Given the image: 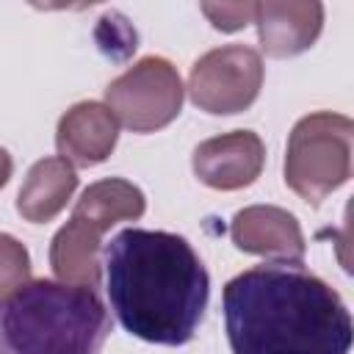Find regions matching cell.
<instances>
[{"label": "cell", "mask_w": 354, "mask_h": 354, "mask_svg": "<svg viewBox=\"0 0 354 354\" xmlns=\"http://www.w3.org/2000/svg\"><path fill=\"white\" fill-rule=\"evenodd\" d=\"M232 354H348L354 326L335 288L301 263H263L221 293Z\"/></svg>", "instance_id": "cell-1"}, {"label": "cell", "mask_w": 354, "mask_h": 354, "mask_svg": "<svg viewBox=\"0 0 354 354\" xmlns=\"http://www.w3.org/2000/svg\"><path fill=\"white\" fill-rule=\"evenodd\" d=\"M102 266L111 310L130 335L160 346H183L194 337L210 277L183 235L127 227L105 243Z\"/></svg>", "instance_id": "cell-2"}, {"label": "cell", "mask_w": 354, "mask_h": 354, "mask_svg": "<svg viewBox=\"0 0 354 354\" xmlns=\"http://www.w3.org/2000/svg\"><path fill=\"white\" fill-rule=\"evenodd\" d=\"M108 332L94 288L33 279L0 299V354H100Z\"/></svg>", "instance_id": "cell-3"}, {"label": "cell", "mask_w": 354, "mask_h": 354, "mask_svg": "<svg viewBox=\"0 0 354 354\" xmlns=\"http://www.w3.org/2000/svg\"><path fill=\"white\" fill-rule=\"evenodd\" d=\"M147 199L138 185L108 177L91 183L83 196L77 199L72 218L53 235L50 243V266L64 285L77 288H97L100 285V243L102 232L111 230L116 221L141 218Z\"/></svg>", "instance_id": "cell-4"}, {"label": "cell", "mask_w": 354, "mask_h": 354, "mask_svg": "<svg viewBox=\"0 0 354 354\" xmlns=\"http://www.w3.org/2000/svg\"><path fill=\"white\" fill-rule=\"evenodd\" d=\"M354 122L343 113L318 111L299 119L288 138L285 183L310 205H321L351 177Z\"/></svg>", "instance_id": "cell-5"}, {"label": "cell", "mask_w": 354, "mask_h": 354, "mask_svg": "<svg viewBox=\"0 0 354 354\" xmlns=\"http://www.w3.org/2000/svg\"><path fill=\"white\" fill-rule=\"evenodd\" d=\"M105 105L133 133H152L180 116L183 80L171 61L149 55L108 83Z\"/></svg>", "instance_id": "cell-6"}, {"label": "cell", "mask_w": 354, "mask_h": 354, "mask_svg": "<svg viewBox=\"0 0 354 354\" xmlns=\"http://www.w3.org/2000/svg\"><path fill=\"white\" fill-rule=\"evenodd\" d=\"M263 86V58L246 44L205 53L188 75V94L199 111L224 116L246 111Z\"/></svg>", "instance_id": "cell-7"}, {"label": "cell", "mask_w": 354, "mask_h": 354, "mask_svg": "<svg viewBox=\"0 0 354 354\" xmlns=\"http://www.w3.org/2000/svg\"><path fill=\"white\" fill-rule=\"evenodd\" d=\"M194 174L216 191L252 185L266 163V144L252 130H232L202 141L194 149Z\"/></svg>", "instance_id": "cell-8"}, {"label": "cell", "mask_w": 354, "mask_h": 354, "mask_svg": "<svg viewBox=\"0 0 354 354\" xmlns=\"http://www.w3.org/2000/svg\"><path fill=\"white\" fill-rule=\"evenodd\" d=\"M230 238L241 252L271 257L277 263L304 260V235L293 213L277 205H252L232 216Z\"/></svg>", "instance_id": "cell-9"}, {"label": "cell", "mask_w": 354, "mask_h": 354, "mask_svg": "<svg viewBox=\"0 0 354 354\" xmlns=\"http://www.w3.org/2000/svg\"><path fill=\"white\" fill-rule=\"evenodd\" d=\"M254 25L266 55L293 58L318 39L324 6L315 0H266L254 6Z\"/></svg>", "instance_id": "cell-10"}, {"label": "cell", "mask_w": 354, "mask_h": 354, "mask_svg": "<svg viewBox=\"0 0 354 354\" xmlns=\"http://www.w3.org/2000/svg\"><path fill=\"white\" fill-rule=\"evenodd\" d=\"M119 138V122L102 102H77L72 105L55 133L58 155L72 166H94L102 163Z\"/></svg>", "instance_id": "cell-11"}, {"label": "cell", "mask_w": 354, "mask_h": 354, "mask_svg": "<svg viewBox=\"0 0 354 354\" xmlns=\"http://www.w3.org/2000/svg\"><path fill=\"white\" fill-rule=\"evenodd\" d=\"M75 188H77V174L72 163H66L64 158H41L30 166L17 194V210L25 221L44 224L66 207Z\"/></svg>", "instance_id": "cell-12"}, {"label": "cell", "mask_w": 354, "mask_h": 354, "mask_svg": "<svg viewBox=\"0 0 354 354\" xmlns=\"http://www.w3.org/2000/svg\"><path fill=\"white\" fill-rule=\"evenodd\" d=\"M30 277V257L28 249L14 238L0 232V299L11 296L17 288H22Z\"/></svg>", "instance_id": "cell-13"}, {"label": "cell", "mask_w": 354, "mask_h": 354, "mask_svg": "<svg viewBox=\"0 0 354 354\" xmlns=\"http://www.w3.org/2000/svg\"><path fill=\"white\" fill-rule=\"evenodd\" d=\"M254 6L257 3H202L199 8L216 30L232 33L254 22Z\"/></svg>", "instance_id": "cell-14"}, {"label": "cell", "mask_w": 354, "mask_h": 354, "mask_svg": "<svg viewBox=\"0 0 354 354\" xmlns=\"http://www.w3.org/2000/svg\"><path fill=\"white\" fill-rule=\"evenodd\" d=\"M11 169H14V163H11V155L0 147V188L8 183V177H11Z\"/></svg>", "instance_id": "cell-15"}]
</instances>
